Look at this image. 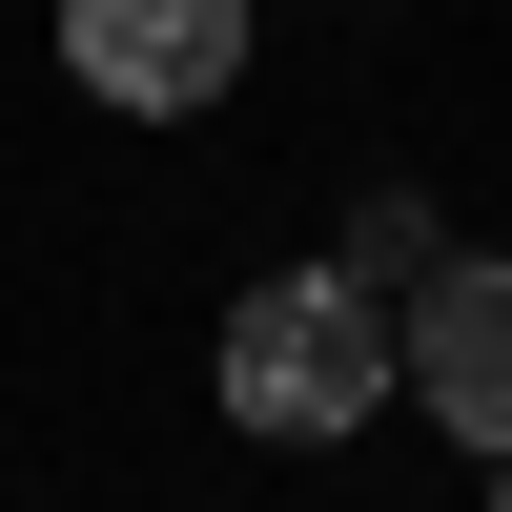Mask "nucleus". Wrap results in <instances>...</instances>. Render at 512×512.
<instances>
[{"mask_svg":"<svg viewBox=\"0 0 512 512\" xmlns=\"http://www.w3.org/2000/svg\"><path fill=\"white\" fill-rule=\"evenodd\" d=\"M62 62H82V103H123V123H205L246 82V0H62Z\"/></svg>","mask_w":512,"mask_h":512,"instance_id":"obj_3","label":"nucleus"},{"mask_svg":"<svg viewBox=\"0 0 512 512\" xmlns=\"http://www.w3.org/2000/svg\"><path fill=\"white\" fill-rule=\"evenodd\" d=\"M226 410L267 451H328V431H369L390 410V287H349V267H267L226 308Z\"/></svg>","mask_w":512,"mask_h":512,"instance_id":"obj_1","label":"nucleus"},{"mask_svg":"<svg viewBox=\"0 0 512 512\" xmlns=\"http://www.w3.org/2000/svg\"><path fill=\"white\" fill-rule=\"evenodd\" d=\"M390 410H431L451 451H512V267H410V308H390Z\"/></svg>","mask_w":512,"mask_h":512,"instance_id":"obj_2","label":"nucleus"},{"mask_svg":"<svg viewBox=\"0 0 512 512\" xmlns=\"http://www.w3.org/2000/svg\"><path fill=\"white\" fill-rule=\"evenodd\" d=\"M492 512H512V451H492Z\"/></svg>","mask_w":512,"mask_h":512,"instance_id":"obj_4","label":"nucleus"}]
</instances>
